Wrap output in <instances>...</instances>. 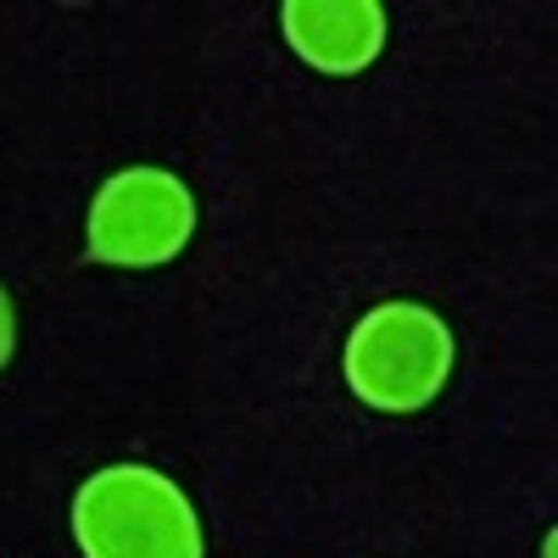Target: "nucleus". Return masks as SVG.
Wrapping results in <instances>:
<instances>
[{"label": "nucleus", "instance_id": "nucleus-1", "mask_svg": "<svg viewBox=\"0 0 558 558\" xmlns=\"http://www.w3.org/2000/svg\"><path fill=\"white\" fill-rule=\"evenodd\" d=\"M73 542L84 558H202V520L162 470L107 463L73 497Z\"/></svg>", "mask_w": 558, "mask_h": 558}, {"label": "nucleus", "instance_id": "nucleus-2", "mask_svg": "<svg viewBox=\"0 0 558 558\" xmlns=\"http://www.w3.org/2000/svg\"><path fill=\"white\" fill-rule=\"evenodd\" d=\"M452 375V330L418 302H380L347 336V386L380 413H413Z\"/></svg>", "mask_w": 558, "mask_h": 558}, {"label": "nucleus", "instance_id": "nucleus-3", "mask_svg": "<svg viewBox=\"0 0 558 558\" xmlns=\"http://www.w3.org/2000/svg\"><path fill=\"white\" fill-rule=\"evenodd\" d=\"M196 235V196L168 168H123L112 173L84 223V252L118 268L173 263Z\"/></svg>", "mask_w": 558, "mask_h": 558}, {"label": "nucleus", "instance_id": "nucleus-4", "mask_svg": "<svg viewBox=\"0 0 558 558\" xmlns=\"http://www.w3.org/2000/svg\"><path fill=\"white\" fill-rule=\"evenodd\" d=\"M279 17L291 51L318 73L352 78L386 51V7L375 0H286Z\"/></svg>", "mask_w": 558, "mask_h": 558}, {"label": "nucleus", "instance_id": "nucleus-5", "mask_svg": "<svg viewBox=\"0 0 558 558\" xmlns=\"http://www.w3.org/2000/svg\"><path fill=\"white\" fill-rule=\"evenodd\" d=\"M12 352H17V307H12V291L0 286V368L12 363Z\"/></svg>", "mask_w": 558, "mask_h": 558}, {"label": "nucleus", "instance_id": "nucleus-6", "mask_svg": "<svg viewBox=\"0 0 558 558\" xmlns=\"http://www.w3.org/2000/svg\"><path fill=\"white\" fill-rule=\"evenodd\" d=\"M553 547H558V536L547 531V542H542V558H553Z\"/></svg>", "mask_w": 558, "mask_h": 558}]
</instances>
